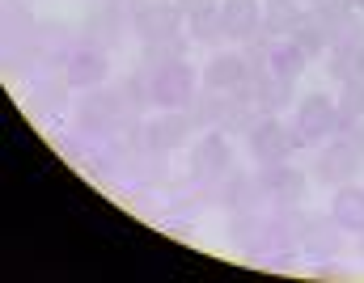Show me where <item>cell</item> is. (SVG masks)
<instances>
[{
  "mask_svg": "<svg viewBox=\"0 0 364 283\" xmlns=\"http://www.w3.org/2000/svg\"><path fill=\"white\" fill-rule=\"evenodd\" d=\"M305 51L292 43V38H267V72L279 81H296L305 72Z\"/></svg>",
  "mask_w": 364,
  "mask_h": 283,
  "instance_id": "14",
  "label": "cell"
},
{
  "mask_svg": "<svg viewBox=\"0 0 364 283\" xmlns=\"http://www.w3.org/2000/svg\"><path fill=\"white\" fill-rule=\"evenodd\" d=\"M335 110L360 123V118H364V77H356V81H343V94H339V101H335Z\"/></svg>",
  "mask_w": 364,
  "mask_h": 283,
  "instance_id": "24",
  "label": "cell"
},
{
  "mask_svg": "<svg viewBox=\"0 0 364 283\" xmlns=\"http://www.w3.org/2000/svg\"><path fill=\"white\" fill-rule=\"evenodd\" d=\"M250 157L259 165H279L292 157V131L275 114H259V123L250 127Z\"/></svg>",
  "mask_w": 364,
  "mask_h": 283,
  "instance_id": "4",
  "label": "cell"
},
{
  "mask_svg": "<svg viewBox=\"0 0 364 283\" xmlns=\"http://www.w3.org/2000/svg\"><path fill=\"white\" fill-rule=\"evenodd\" d=\"M220 30L233 43H246L263 30V4L259 0H225L220 4Z\"/></svg>",
  "mask_w": 364,
  "mask_h": 283,
  "instance_id": "10",
  "label": "cell"
},
{
  "mask_svg": "<svg viewBox=\"0 0 364 283\" xmlns=\"http://www.w3.org/2000/svg\"><path fill=\"white\" fill-rule=\"evenodd\" d=\"M186 38H191V43H220V38H225V30H220V4L195 13V17H186Z\"/></svg>",
  "mask_w": 364,
  "mask_h": 283,
  "instance_id": "20",
  "label": "cell"
},
{
  "mask_svg": "<svg viewBox=\"0 0 364 283\" xmlns=\"http://www.w3.org/2000/svg\"><path fill=\"white\" fill-rule=\"evenodd\" d=\"M326 72H331L335 81H356V77H360V51H356V47H331Z\"/></svg>",
  "mask_w": 364,
  "mask_h": 283,
  "instance_id": "22",
  "label": "cell"
},
{
  "mask_svg": "<svg viewBox=\"0 0 364 283\" xmlns=\"http://www.w3.org/2000/svg\"><path fill=\"white\" fill-rule=\"evenodd\" d=\"M229 170H233V152H229L225 131L216 127V131H208V135L195 144V152H191V178L216 182V178H225Z\"/></svg>",
  "mask_w": 364,
  "mask_h": 283,
  "instance_id": "7",
  "label": "cell"
},
{
  "mask_svg": "<svg viewBox=\"0 0 364 283\" xmlns=\"http://www.w3.org/2000/svg\"><path fill=\"white\" fill-rule=\"evenodd\" d=\"M182 9V17H195V13H203V9H216V0H174Z\"/></svg>",
  "mask_w": 364,
  "mask_h": 283,
  "instance_id": "29",
  "label": "cell"
},
{
  "mask_svg": "<svg viewBox=\"0 0 364 283\" xmlns=\"http://www.w3.org/2000/svg\"><path fill=\"white\" fill-rule=\"evenodd\" d=\"M326 34H331V43H335V47H356V43L364 38L360 9H348V13L331 17V21H326Z\"/></svg>",
  "mask_w": 364,
  "mask_h": 283,
  "instance_id": "19",
  "label": "cell"
},
{
  "mask_svg": "<svg viewBox=\"0 0 364 283\" xmlns=\"http://www.w3.org/2000/svg\"><path fill=\"white\" fill-rule=\"evenodd\" d=\"M119 101H123V110H132V114H140V106L153 101V94H149V68L123 77V85H119Z\"/></svg>",
  "mask_w": 364,
  "mask_h": 283,
  "instance_id": "21",
  "label": "cell"
},
{
  "mask_svg": "<svg viewBox=\"0 0 364 283\" xmlns=\"http://www.w3.org/2000/svg\"><path fill=\"white\" fill-rule=\"evenodd\" d=\"M288 38L314 60V55H322V51H331V34H326V17L318 13V9H309V13H301L296 21H292V30H288Z\"/></svg>",
  "mask_w": 364,
  "mask_h": 283,
  "instance_id": "13",
  "label": "cell"
},
{
  "mask_svg": "<svg viewBox=\"0 0 364 283\" xmlns=\"http://www.w3.org/2000/svg\"><path fill=\"white\" fill-rule=\"evenodd\" d=\"M356 51H360V77H364V38L356 43Z\"/></svg>",
  "mask_w": 364,
  "mask_h": 283,
  "instance_id": "30",
  "label": "cell"
},
{
  "mask_svg": "<svg viewBox=\"0 0 364 283\" xmlns=\"http://www.w3.org/2000/svg\"><path fill=\"white\" fill-rule=\"evenodd\" d=\"M259 123V106H250V101H242V97H220V118H216V127L220 131H250Z\"/></svg>",
  "mask_w": 364,
  "mask_h": 283,
  "instance_id": "17",
  "label": "cell"
},
{
  "mask_svg": "<svg viewBox=\"0 0 364 283\" xmlns=\"http://www.w3.org/2000/svg\"><path fill=\"white\" fill-rule=\"evenodd\" d=\"M123 101H119V89L114 94H106L102 85L90 89V97H81V106H77V127L81 131H90V135H114L119 131V123H123Z\"/></svg>",
  "mask_w": 364,
  "mask_h": 283,
  "instance_id": "3",
  "label": "cell"
},
{
  "mask_svg": "<svg viewBox=\"0 0 364 283\" xmlns=\"http://www.w3.org/2000/svg\"><path fill=\"white\" fill-rule=\"evenodd\" d=\"M331 220L343 233H364V190L360 187H339L331 199Z\"/></svg>",
  "mask_w": 364,
  "mask_h": 283,
  "instance_id": "15",
  "label": "cell"
},
{
  "mask_svg": "<svg viewBox=\"0 0 364 283\" xmlns=\"http://www.w3.org/2000/svg\"><path fill=\"white\" fill-rule=\"evenodd\" d=\"M246 72H250V64H246L242 51H220L203 68V89L208 94H229V89H237L246 81Z\"/></svg>",
  "mask_w": 364,
  "mask_h": 283,
  "instance_id": "11",
  "label": "cell"
},
{
  "mask_svg": "<svg viewBox=\"0 0 364 283\" xmlns=\"http://www.w3.org/2000/svg\"><path fill=\"white\" fill-rule=\"evenodd\" d=\"M352 4H356V9H360V13H364V0H352Z\"/></svg>",
  "mask_w": 364,
  "mask_h": 283,
  "instance_id": "31",
  "label": "cell"
},
{
  "mask_svg": "<svg viewBox=\"0 0 364 283\" xmlns=\"http://www.w3.org/2000/svg\"><path fill=\"white\" fill-rule=\"evenodd\" d=\"M314 9H318L326 21H331V17H339V13H348V9H356V4H352V0H318Z\"/></svg>",
  "mask_w": 364,
  "mask_h": 283,
  "instance_id": "28",
  "label": "cell"
},
{
  "mask_svg": "<svg viewBox=\"0 0 364 283\" xmlns=\"http://www.w3.org/2000/svg\"><path fill=\"white\" fill-rule=\"evenodd\" d=\"M132 30L140 43H161V38H178L182 34V9L178 4H166V0H149L136 17H132Z\"/></svg>",
  "mask_w": 364,
  "mask_h": 283,
  "instance_id": "6",
  "label": "cell"
},
{
  "mask_svg": "<svg viewBox=\"0 0 364 283\" xmlns=\"http://www.w3.org/2000/svg\"><path fill=\"white\" fill-rule=\"evenodd\" d=\"M255 182H259V194L272 199V203H279V207H292V203L305 194V178H301L292 165H284V161H279V165H263Z\"/></svg>",
  "mask_w": 364,
  "mask_h": 283,
  "instance_id": "9",
  "label": "cell"
},
{
  "mask_svg": "<svg viewBox=\"0 0 364 283\" xmlns=\"http://www.w3.org/2000/svg\"><path fill=\"white\" fill-rule=\"evenodd\" d=\"M356 170H360V152H356L352 140H335V144L318 157V178H322L326 187H348Z\"/></svg>",
  "mask_w": 364,
  "mask_h": 283,
  "instance_id": "12",
  "label": "cell"
},
{
  "mask_svg": "<svg viewBox=\"0 0 364 283\" xmlns=\"http://www.w3.org/2000/svg\"><path fill=\"white\" fill-rule=\"evenodd\" d=\"M4 26L17 34V30H34V17H30V9H21L17 0H9L4 4Z\"/></svg>",
  "mask_w": 364,
  "mask_h": 283,
  "instance_id": "27",
  "label": "cell"
},
{
  "mask_svg": "<svg viewBox=\"0 0 364 283\" xmlns=\"http://www.w3.org/2000/svg\"><path fill=\"white\" fill-rule=\"evenodd\" d=\"M331 123H335V101L322 94L305 97L296 106V123H292V148H309L318 144L322 135H331Z\"/></svg>",
  "mask_w": 364,
  "mask_h": 283,
  "instance_id": "5",
  "label": "cell"
},
{
  "mask_svg": "<svg viewBox=\"0 0 364 283\" xmlns=\"http://www.w3.org/2000/svg\"><path fill=\"white\" fill-rule=\"evenodd\" d=\"M335 228H339V224H335ZM335 228H318V224H305V233H301V237H305V245H309L314 254L331 258V254L339 250V233H335Z\"/></svg>",
  "mask_w": 364,
  "mask_h": 283,
  "instance_id": "25",
  "label": "cell"
},
{
  "mask_svg": "<svg viewBox=\"0 0 364 283\" xmlns=\"http://www.w3.org/2000/svg\"><path fill=\"white\" fill-rule=\"evenodd\" d=\"M216 199L225 203V207H233V211H246V207H255L263 194H259V182L255 178H242V174H225V187L216 190Z\"/></svg>",
  "mask_w": 364,
  "mask_h": 283,
  "instance_id": "18",
  "label": "cell"
},
{
  "mask_svg": "<svg viewBox=\"0 0 364 283\" xmlns=\"http://www.w3.org/2000/svg\"><path fill=\"white\" fill-rule=\"evenodd\" d=\"M309 4H318V0H309Z\"/></svg>",
  "mask_w": 364,
  "mask_h": 283,
  "instance_id": "32",
  "label": "cell"
},
{
  "mask_svg": "<svg viewBox=\"0 0 364 283\" xmlns=\"http://www.w3.org/2000/svg\"><path fill=\"white\" fill-rule=\"evenodd\" d=\"M106 77H110V55H106V47L81 38V43L73 47V55L64 60V81H68V89H97Z\"/></svg>",
  "mask_w": 364,
  "mask_h": 283,
  "instance_id": "2",
  "label": "cell"
},
{
  "mask_svg": "<svg viewBox=\"0 0 364 283\" xmlns=\"http://www.w3.org/2000/svg\"><path fill=\"white\" fill-rule=\"evenodd\" d=\"M195 85H199V77L186 60L149 68V94H153V106H161V110H186L195 97Z\"/></svg>",
  "mask_w": 364,
  "mask_h": 283,
  "instance_id": "1",
  "label": "cell"
},
{
  "mask_svg": "<svg viewBox=\"0 0 364 283\" xmlns=\"http://www.w3.org/2000/svg\"><path fill=\"white\" fill-rule=\"evenodd\" d=\"M186 34L178 38H161V43H144V64L157 68V64H174V60H186Z\"/></svg>",
  "mask_w": 364,
  "mask_h": 283,
  "instance_id": "23",
  "label": "cell"
},
{
  "mask_svg": "<svg viewBox=\"0 0 364 283\" xmlns=\"http://www.w3.org/2000/svg\"><path fill=\"white\" fill-rule=\"evenodd\" d=\"M360 250H364V241H360Z\"/></svg>",
  "mask_w": 364,
  "mask_h": 283,
  "instance_id": "33",
  "label": "cell"
},
{
  "mask_svg": "<svg viewBox=\"0 0 364 283\" xmlns=\"http://www.w3.org/2000/svg\"><path fill=\"white\" fill-rule=\"evenodd\" d=\"M186 114H191V123L195 127H216V118H220V97H191V106H186Z\"/></svg>",
  "mask_w": 364,
  "mask_h": 283,
  "instance_id": "26",
  "label": "cell"
},
{
  "mask_svg": "<svg viewBox=\"0 0 364 283\" xmlns=\"http://www.w3.org/2000/svg\"><path fill=\"white\" fill-rule=\"evenodd\" d=\"M296 17H301V4H296V0H267V4H263V30H259V34H267V38H288V30H292Z\"/></svg>",
  "mask_w": 364,
  "mask_h": 283,
  "instance_id": "16",
  "label": "cell"
},
{
  "mask_svg": "<svg viewBox=\"0 0 364 283\" xmlns=\"http://www.w3.org/2000/svg\"><path fill=\"white\" fill-rule=\"evenodd\" d=\"M186 131H195V123H191L186 110H161L157 118L144 123V148L170 152V148H178L182 140H186Z\"/></svg>",
  "mask_w": 364,
  "mask_h": 283,
  "instance_id": "8",
  "label": "cell"
}]
</instances>
